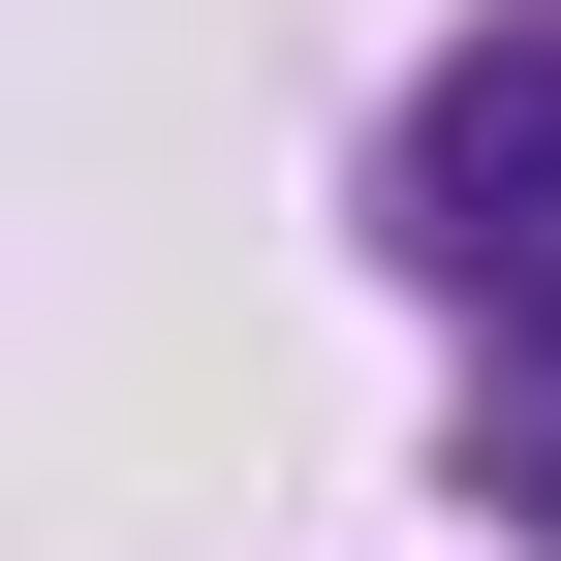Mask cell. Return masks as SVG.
Listing matches in <instances>:
<instances>
[{
	"label": "cell",
	"mask_w": 561,
	"mask_h": 561,
	"mask_svg": "<svg viewBox=\"0 0 561 561\" xmlns=\"http://www.w3.org/2000/svg\"><path fill=\"white\" fill-rule=\"evenodd\" d=\"M405 250H437L468 343H500V500L561 561V32H468L437 94H405Z\"/></svg>",
	"instance_id": "obj_1"
}]
</instances>
